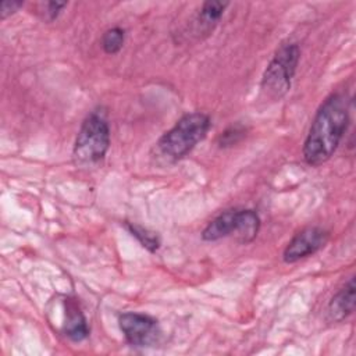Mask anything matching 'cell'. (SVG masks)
<instances>
[{"mask_svg":"<svg viewBox=\"0 0 356 356\" xmlns=\"http://www.w3.org/2000/svg\"><path fill=\"white\" fill-rule=\"evenodd\" d=\"M300 58V49L298 43H282L274 53L273 58L267 64L261 82L260 97L264 102L281 100L291 89L292 78L296 72V67Z\"/></svg>","mask_w":356,"mask_h":356,"instance_id":"3","label":"cell"},{"mask_svg":"<svg viewBox=\"0 0 356 356\" xmlns=\"http://www.w3.org/2000/svg\"><path fill=\"white\" fill-rule=\"evenodd\" d=\"M328 239L330 232L321 227H306L288 242L282 252V260L285 263H295L309 257L323 249Z\"/></svg>","mask_w":356,"mask_h":356,"instance_id":"6","label":"cell"},{"mask_svg":"<svg viewBox=\"0 0 356 356\" xmlns=\"http://www.w3.org/2000/svg\"><path fill=\"white\" fill-rule=\"evenodd\" d=\"M260 229V217L254 210H238V221L235 228V238L239 243L248 245L254 241Z\"/></svg>","mask_w":356,"mask_h":356,"instance_id":"10","label":"cell"},{"mask_svg":"<svg viewBox=\"0 0 356 356\" xmlns=\"http://www.w3.org/2000/svg\"><path fill=\"white\" fill-rule=\"evenodd\" d=\"M238 221V210L231 209L216 216L202 231V239L206 242H214L221 238L234 235Z\"/></svg>","mask_w":356,"mask_h":356,"instance_id":"9","label":"cell"},{"mask_svg":"<svg viewBox=\"0 0 356 356\" xmlns=\"http://www.w3.org/2000/svg\"><path fill=\"white\" fill-rule=\"evenodd\" d=\"M65 7H67V3H58V1L44 3L43 4V11H42L44 21H49V22L54 21Z\"/></svg>","mask_w":356,"mask_h":356,"instance_id":"15","label":"cell"},{"mask_svg":"<svg viewBox=\"0 0 356 356\" xmlns=\"http://www.w3.org/2000/svg\"><path fill=\"white\" fill-rule=\"evenodd\" d=\"M246 135V128L241 124H235L222 131L217 139L220 147H231L236 145Z\"/></svg>","mask_w":356,"mask_h":356,"instance_id":"14","label":"cell"},{"mask_svg":"<svg viewBox=\"0 0 356 356\" xmlns=\"http://www.w3.org/2000/svg\"><path fill=\"white\" fill-rule=\"evenodd\" d=\"M125 228L128 229V232L135 236L138 239V242L146 249L149 250L150 253H154L159 250L160 248V238L156 232L150 231L149 228L146 227H142L139 224H135V222H129V221H125Z\"/></svg>","mask_w":356,"mask_h":356,"instance_id":"12","label":"cell"},{"mask_svg":"<svg viewBox=\"0 0 356 356\" xmlns=\"http://www.w3.org/2000/svg\"><path fill=\"white\" fill-rule=\"evenodd\" d=\"M211 127L206 113L193 111L184 114L172 128L164 132L156 143V152L165 163H175L184 159L202 142Z\"/></svg>","mask_w":356,"mask_h":356,"instance_id":"2","label":"cell"},{"mask_svg":"<svg viewBox=\"0 0 356 356\" xmlns=\"http://www.w3.org/2000/svg\"><path fill=\"white\" fill-rule=\"evenodd\" d=\"M118 325L125 341L132 346H153L161 338L159 321L146 313L125 312L118 316Z\"/></svg>","mask_w":356,"mask_h":356,"instance_id":"5","label":"cell"},{"mask_svg":"<svg viewBox=\"0 0 356 356\" xmlns=\"http://www.w3.org/2000/svg\"><path fill=\"white\" fill-rule=\"evenodd\" d=\"M110 147V127L99 113L89 114L75 138L72 156L78 165H95L100 163Z\"/></svg>","mask_w":356,"mask_h":356,"instance_id":"4","label":"cell"},{"mask_svg":"<svg viewBox=\"0 0 356 356\" xmlns=\"http://www.w3.org/2000/svg\"><path fill=\"white\" fill-rule=\"evenodd\" d=\"M65 323L64 334L72 342H81L88 338L89 327L83 312L79 307V303L75 299H65Z\"/></svg>","mask_w":356,"mask_h":356,"instance_id":"8","label":"cell"},{"mask_svg":"<svg viewBox=\"0 0 356 356\" xmlns=\"http://www.w3.org/2000/svg\"><path fill=\"white\" fill-rule=\"evenodd\" d=\"M350 99L343 92L331 93L318 107L303 143V160L317 167L338 149L349 125Z\"/></svg>","mask_w":356,"mask_h":356,"instance_id":"1","label":"cell"},{"mask_svg":"<svg viewBox=\"0 0 356 356\" xmlns=\"http://www.w3.org/2000/svg\"><path fill=\"white\" fill-rule=\"evenodd\" d=\"M125 42V31L121 26H113L102 35V49L107 54H117Z\"/></svg>","mask_w":356,"mask_h":356,"instance_id":"13","label":"cell"},{"mask_svg":"<svg viewBox=\"0 0 356 356\" xmlns=\"http://www.w3.org/2000/svg\"><path fill=\"white\" fill-rule=\"evenodd\" d=\"M22 6H24V1H7V0L1 1V4H0V18L6 19L11 14L17 13Z\"/></svg>","mask_w":356,"mask_h":356,"instance_id":"16","label":"cell"},{"mask_svg":"<svg viewBox=\"0 0 356 356\" xmlns=\"http://www.w3.org/2000/svg\"><path fill=\"white\" fill-rule=\"evenodd\" d=\"M229 6L228 1H204L199 10V24L202 26H206L207 31H210L222 17L225 8Z\"/></svg>","mask_w":356,"mask_h":356,"instance_id":"11","label":"cell"},{"mask_svg":"<svg viewBox=\"0 0 356 356\" xmlns=\"http://www.w3.org/2000/svg\"><path fill=\"white\" fill-rule=\"evenodd\" d=\"M355 310V280L353 277L331 298L327 306V316L332 323H341Z\"/></svg>","mask_w":356,"mask_h":356,"instance_id":"7","label":"cell"}]
</instances>
